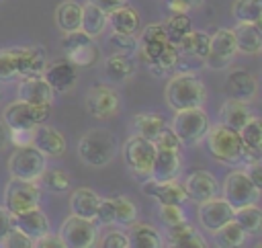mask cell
<instances>
[{
    "mask_svg": "<svg viewBox=\"0 0 262 248\" xmlns=\"http://www.w3.org/2000/svg\"><path fill=\"white\" fill-rule=\"evenodd\" d=\"M207 100V88L196 74H174L166 84V102L170 109L203 107Z\"/></svg>",
    "mask_w": 262,
    "mask_h": 248,
    "instance_id": "obj_1",
    "label": "cell"
},
{
    "mask_svg": "<svg viewBox=\"0 0 262 248\" xmlns=\"http://www.w3.org/2000/svg\"><path fill=\"white\" fill-rule=\"evenodd\" d=\"M203 141H207V150L215 160L229 166H237L244 162V143H242L239 131L223 123H217L209 127Z\"/></svg>",
    "mask_w": 262,
    "mask_h": 248,
    "instance_id": "obj_2",
    "label": "cell"
},
{
    "mask_svg": "<svg viewBox=\"0 0 262 248\" xmlns=\"http://www.w3.org/2000/svg\"><path fill=\"white\" fill-rule=\"evenodd\" d=\"M117 152L115 133L108 129H90L78 141V158L88 166H106Z\"/></svg>",
    "mask_w": 262,
    "mask_h": 248,
    "instance_id": "obj_3",
    "label": "cell"
},
{
    "mask_svg": "<svg viewBox=\"0 0 262 248\" xmlns=\"http://www.w3.org/2000/svg\"><path fill=\"white\" fill-rule=\"evenodd\" d=\"M209 127H211V123H209V117L203 111V107H190V109L174 111V119H172L170 129L176 133L180 143L196 146L205 139Z\"/></svg>",
    "mask_w": 262,
    "mask_h": 248,
    "instance_id": "obj_4",
    "label": "cell"
},
{
    "mask_svg": "<svg viewBox=\"0 0 262 248\" xmlns=\"http://www.w3.org/2000/svg\"><path fill=\"white\" fill-rule=\"evenodd\" d=\"M45 170V156L35 146H14V152L8 158V172L14 178L23 180H41Z\"/></svg>",
    "mask_w": 262,
    "mask_h": 248,
    "instance_id": "obj_5",
    "label": "cell"
},
{
    "mask_svg": "<svg viewBox=\"0 0 262 248\" xmlns=\"http://www.w3.org/2000/svg\"><path fill=\"white\" fill-rule=\"evenodd\" d=\"M156 156V146L151 139H145L143 135L135 133L129 135L123 143V158L127 168L137 176V178H147L149 176V168H151V160Z\"/></svg>",
    "mask_w": 262,
    "mask_h": 248,
    "instance_id": "obj_6",
    "label": "cell"
},
{
    "mask_svg": "<svg viewBox=\"0 0 262 248\" xmlns=\"http://www.w3.org/2000/svg\"><path fill=\"white\" fill-rule=\"evenodd\" d=\"M41 201V189L37 180H23V178H10L4 189V207L10 211V215L27 211L31 207H39Z\"/></svg>",
    "mask_w": 262,
    "mask_h": 248,
    "instance_id": "obj_7",
    "label": "cell"
},
{
    "mask_svg": "<svg viewBox=\"0 0 262 248\" xmlns=\"http://www.w3.org/2000/svg\"><path fill=\"white\" fill-rule=\"evenodd\" d=\"M57 236L61 238L63 248H90L98 240V230L94 225V219H86L72 213L63 219Z\"/></svg>",
    "mask_w": 262,
    "mask_h": 248,
    "instance_id": "obj_8",
    "label": "cell"
},
{
    "mask_svg": "<svg viewBox=\"0 0 262 248\" xmlns=\"http://www.w3.org/2000/svg\"><path fill=\"white\" fill-rule=\"evenodd\" d=\"M219 193H223V199L233 209L235 207L258 203V197H260V189L248 178L246 170H233V172H229L225 176L223 187L219 189Z\"/></svg>",
    "mask_w": 262,
    "mask_h": 248,
    "instance_id": "obj_9",
    "label": "cell"
},
{
    "mask_svg": "<svg viewBox=\"0 0 262 248\" xmlns=\"http://www.w3.org/2000/svg\"><path fill=\"white\" fill-rule=\"evenodd\" d=\"M47 117H49L47 105H31L18 98L12 100L2 113V121L8 125V129H31L39 123H45Z\"/></svg>",
    "mask_w": 262,
    "mask_h": 248,
    "instance_id": "obj_10",
    "label": "cell"
},
{
    "mask_svg": "<svg viewBox=\"0 0 262 248\" xmlns=\"http://www.w3.org/2000/svg\"><path fill=\"white\" fill-rule=\"evenodd\" d=\"M237 53L235 37L231 29H217L209 41V53L205 55V68L225 70Z\"/></svg>",
    "mask_w": 262,
    "mask_h": 248,
    "instance_id": "obj_11",
    "label": "cell"
},
{
    "mask_svg": "<svg viewBox=\"0 0 262 248\" xmlns=\"http://www.w3.org/2000/svg\"><path fill=\"white\" fill-rule=\"evenodd\" d=\"M86 111L94 117V119H111L119 113V107H121V98L117 94L115 88L106 86V84H94L88 88L86 92Z\"/></svg>",
    "mask_w": 262,
    "mask_h": 248,
    "instance_id": "obj_12",
    "label": "cell"
},
{
    "mask_svg": "<svg viewBox=\"0 0 262 248\" xmlns=\"http://www.w3.org/2000/svg\"><path fill=\"white\" fill-rule=\"evenodd\" d=\"M199 223L207 232H215L229 219H233V207L223 199V197H213L203 203H199Z\"/></svg>",
    "mask_w": 262,
    "mask_h": 248,
    "instance_id": "obj_13",
    "label": "cell"
},
{
    "mask_svg": "<svg viewBox=\"0 0 262 248\" xmlns=\"http://www.w3.org/2000/svg\"><path fill=\"white\" fill-rule=\"evenodd\" d=\"M14 61H16V72L18 78L27 76H43L47 68V53L43 47L33 45V47H10Z\"/></svg>",
    "mask_w": 262,
    "mask_h": 248,
    "instance_id": "obj_14",
    "label": "cell"
},
{
    "mask_svg": "<svg viewBox=\"0 0 262 248\" xmlns=\"http://www.w3.org/2000/svg\"><path fill=\"white\" fill-rule=\"evenodd\" d=\"M31 146H35L45 158H59L66 154L68 150V143H66V137L51 125H45V123H39L33 127V139H31Z\"/></svg>",
    "mask_w": 262,
    "mask_h": 248,
    "instance_id": "obj_15",
    "label": "cell"
},
{
    "mask_svg": "<svg viewBox=\"0 0 262 248\" xmlns=\"http://www.w3.org/2000/svg\"><path fill=\"white\" fill-rule=\"evenodd\" d=\"M182 187H184L186 199H190L194 203H203L207 199L219 197V182H217V178L209 170H194V172H190Z\"/></svg>",
    "mask_w": 262,
    "mask_h": 248,
    "instance_id": "obj_16",
    "label": "cell"
},
{
    "mask_svg": "<svg viewBox=\"0 0 262 248\" xmlns=\"http://www.w3.org/2000/svg\"><path fill=\"white\" fill-rule=\"evenodd\" d=\"M53 88L47 84V80L43 76H27V78H18V86H16V98L31 102V105H47L51 107L53 102Z\"/></svg>",
    "mask_w": 262,
    "mask_h": 248,
    "instance_id": "obj_17",
    "label": "cell"
},
{
    "mask_svg": "<svg viewBox=\"0 0 262 248\" xmlns=\"http://www.w3.org/2000/svg\"><path fill=\"white\" fill-rule=\"evenodd\" d=\"M223 90H225L227 98L252 102L256 98V92H258V82L250 72H246L242 68H235V70H231L227 74Z\"/></svg>",
    "mask_w": 262,
    "mask_h": 248,
    "instance_id": "obj_18",
    "label": "cell"
},
{
    "mask_svg": "<svg viewBox=\"0 0 262 248\" xmlns=\"http://www.w3.org/2000/svg\"><path fill=\"white\" fill-rule=\"evenodd\" d=\"M141 189L147 197H154L160 205H182L186 201L184 187L180 182H176V178L158 182L147 176V180L141 184Z\"/></svg>",
    "mask_w": 262,
    "mask_h": 248,
    "instance_id": "obj_19",
    "label": "cell"
},
{
    "mask_svg": "<svg viewBox=\"0 0 262 248\" xmlns=\"http://www.w3.org/2000/svg\"><path fill=\"white\" fill-rule=\"evenodd\" d=\"M43 78L53 88V92H68L74 88L78 74H76V66L66 57V59H57L49 64L43 72Z\"/></svg>",
    "mask_w": 262,
    "mask_h": 248,
    "instance_id": "obj_20",
    "label": "cell"
},
{
    "mask_svg": "<svg viewBox=\"0 0 262 248\" xmlns=\"http://www.w3.org/2000/svg\"><path fill=\"white\" fill-rule=\"evenodd\" d=\"M180 172V150H164L156 148V156L151 160L149 168V178L162 182V180H172Z\"/></svg>",
    "mask_w": 262,
    "mask_h": 248,
    "instance_id": "obj_21",
    "label": "cell"
},
{
    "mask_svg": "<svg viewBox=\"0 0 262 248\" xmlns=\"http://www.w3.org/2000/svg\"><path fill=\"white\" fill-rule=\"evenodd\" d=\"M12 228L20 230L31 240H37V238H41L43 234L49 232V219L39 207H31L27 211H20V213L12 215Z\"/></svg>",
    "mask_w": 262,
    "mask_h": 248,
    "instance_id": "obj_22",
    "label": "cell"
},
{
    "mask_svg": "<svg viewBox=\"0 0 262 248\" xmlns=\"http://www.w3.org/2000/svg\"><path fill=\"white\" fill-rule=\"evenodd\" d=\"M233 31L235 47L239 53L246 55H258L262 51V33L258 23H239Z\"/></svg>",
    "mask_w": 262,
    "mask_h": 248,
    "instance_id": "obj_23",
    "label": "cell"
},
{
    "mask_svg": "<svg viewBox=\"0 0 262 248\" xmlns=\"http://www.w3.org/2000/svg\"><path fill=\"white\" fill-rule=\"evenodd\" d=\"M168 236H170V246H174V248H205L207 246L201 232L186 219L170 225Z\"/></svg>",
    "mask_w": 262,
    "mask_h": 248,
    "instance_id": "obj_24",
    "label": "cell"
},
{
    "mask_svg": "<svg viewBox=\"0 0 262 248\" xmlns=\"http://www.w3.org/2000/svg\"><path fill=\"white\" fill-rule=\"evenodd\" d=\"M106 25H111L113 31H117V33L135 35L141 27V16L131 4H123V6L106 12Z\"/></svg>",
    "mask_w": 262,
    "mask_h": 248,
    "instance_id": "obj_25",
    "label": "cell"
},
{
    "mask_svg": "<svg viewBox=\"0 0 262 248\" xmlns=\"http://www.w3.org/2000/svg\"><path fill=\"white\" fill-rule=\"evenodd\" d=\"M239 137L244 143V162H252V160H260V150H262V123L260 119L254 115L242 129H239Z\"/></svg>",
    "mask_w": 262,
    "mask_h": 248,
    "instance_id": "obj_26",
    "label": "cell"
},
{
    "mask_svg": "<svg viewBox=\"0 0 262 248\" xmlns=\"http://www.w3.org/2000/svg\"><path fill=\"white\" fill-rule=\"evenodd\" d=\"M254 117L252 109L248 102L244 100H235V98H227L223 105H221V113H219V119L223 125L239 131L250 119Z\"/></svg>",
    "mask_w": 262,
    "mask_h": 248,
    "instance_id": "obj_27",
    "label": "cell"
},
{
    "mask_svg": "<svg viewBox=\"0 0 262 248\" xmlns=\"http://www.w3.org/2000/svg\"><path fill=\"white\" fill-rule=\"evenodd\" d=\"M166 41L168 39H166V33H164V25L162 23H151V25H147L143 29L141 39H139V47H141V53H143V57H145L147 64L154 61L160 55V51L166 45Z\"/></svg>",
    "mask_w": 262,
    "mask_h": 248,
    "instance_id": "obj_28",
    "label": "cell"
},
{
    "mask_svg": "<svg viewBox=\"0 0 262 248\" xmlns=\"http://www.w3.org/2000/svg\"><path fill=\"white\" fill-rule=\"evenodd\" d=\"M98 203H100V197L92 189H88V187H78L70 195V209H72V213L80 215V217H86V219H94L96 217Z\"/></svg>",
    "mask_w": 262,
    "mask_h": 248,
    "instance_id": "obj_29",
    "label": "cell"
},
{
    "mask_svg": "<svg viewBox=\"0 0 262 248\" xmlns=\"http://www.w3.org/2000/svg\"><path fill=\"white\" fill-rule=\"evenodd\" d=\"M129 246L133 248H160L162 242V234L149 225V223H141V221H133L129 223V234H127Z\"/></svg>",
    "mask_w": 262,
    "mask_h": 248,
    "instance_id": "obj_30",
    "label": "cell"
},
{
    "mask_svg": "<svg viewBox=\"0 0 262 248\" xmlns=\"http://www.w3.org/2000/svg\"><path fill=\"white\" fill-rule=\"evenodd\" d=\"M55 25L63 31H76L82 25V4H78L76 0H63L57 4L55 8Z\"/></svg>",
    "mask_w": 262,
    "mask_h": 248,
    "instance_id": "obj_31",
    "label": "cell"
},
{
    "mask_svg": "<svg viewBox=\"0 0 262 248\" xmlns=\"http://www.w3.org/2000/svg\"><path fill=\"white\" fill-rule=\"evenodd\" d=\"M233 221L248 236H256L262 230V211H260V207H256V203L244 205V207H235L233 209Z\"/></svg>",
    "mask_w": 262,
    "mask_h": 248,
    "instance_id": "obj_32",
    "label": "cell"
},
{
    "mask_svg": "<svg viewBox=\"0 0 262 248\" xmlns=\"http://www.w3.org/2000/svg\"><path fill=\"white\" fill-rule=\"evenodd\" d=\"M80 29L86 35H90L92 39L98 37V35H102L104 29H106V12L100 10L98 6L86 2L82 6V25H80Z\"/></svg>",
    "mask_w": 262,
    "mask_h": 248,
    "instance_id": "obj_33",
    "label": "cell"
},
{
    "mask_svg": "<svg viewBox=\"0 0 262 248\" xmlns=\"http://www.w3.org/2000/svg\"><path fill=\"white\" fill-rule=\"evenodd\" d=\"M246 236L248 234L233 219H229L227 223H223L221 228H217L213 232V242L219 248H237V246H242L246 242Z\"/></svg>",
    "mask_w": 262,
    "mask_h": 248,
    "instance_id": "obj_34",
    "label": "cell"
},
{
    "mask_svg": "<svg viewBox=\"0 0 262 248\" xmlns=\"http://www.w3.org/2000/svg\"><path fill=\"white\" fill-rule=\"evenodd\" d=\"M209 41H211V35H207L205 31H194L190 29L178 43V53H196L199 57L205 59V55L209 53Z\"/></svg>",
    "mask_w": 262,
    "mask_h": 248,
    "instance_id": "obj_35",
    "label": "cell"
},
{
    "mask_svg": "<svg viewBox=\"0 0 262 248\" xmlns=\"http://www.w3.org/2000/svg\"><path fill=\"white\" fill-rule=\"evenodd\" d=\"M104 72L106 76L113 80V82H125L131 78L133 74V64H131V57L125 55V53H113L106 57L104 61Z\"/></svg>",
    "mask_w": 262,
    "mask_h": 248,
    "instance_id": "obj_36",
    "label": "cell"
},
{
    "mask_svg": "<svg viewBox=\"0 0 262 248\" xmlns=\"http://www.w3.org/2000/svg\"><path fill=\"white\" fill-rule=\"evenodd\" d=\"M133 125L137 129L139 135H143L145 139H154L166 125L164 117L158 113H137L133 117Z\"/></svg>",
    "mask_w": 262,
    "mask_h": 248,
    "instance_id": "obj_37",
    "label": "cell"
},
{
    "mask_svg": "<svg viewBox=\"0 0 262 248\" xmlns=\"http://www.w3.org/2000/svg\"><path fill=\"white\" fill-rule=\"evenodd\" d=\"M164 25V33H166V39L170 43H178L190 29H192V20L186 12H174Z\"/></svg>",
    "mask_w": 262,
    "mask_h": 248,
    "instance_id": "obj_38",
    "label": "cell"
},
{
    "mask_svg": "<svg viewBox=\"0 0 262 248\" xmlns=\"http://www.w3.org/2000/svg\"><path fill=\"white\" fill-rule=\"evenodd\" d=\"M233 18L237 23H258L262 20V0H235L233 6Z\"/></svg>",
    "mask_w": 262,
    "mask_h": 248,
    "instance_id": "obj_39",
    "label": "cell"
},
{
    "mask_svg": "<svg viewBox=\"0 0 262 248\" xmlns=\"http://www.w3.org/2000/svg\"><path fill=\"white\" fill-rule=\"evenodd\" d=\"M66 57H68L74 66L90 68V66H94L96 59H98V49H96V45L90 41V43H84V45H78V47L66 51Z\"/></svg>",
    "mask_w": 262,
    "mask_h": 248,
    "instance_id": "obj_40",
    "label": "cell"
},
{
    "mask_svg": "<svg viewBox=\"0 0 262 248\" xmlns=\"http://www.w3.org/2000/svg\"><path fill=\"white\" fill-rule=\"evenodd\" d=\"M113 205H115V223L119 225H129L137 219V207L131 199H127L125 195H117L113 197Z\"/></svg>",
    "mask_w": 262,
    "mask_h": 248,
    "instance_id": "obj_41",
    "label": "cell"
},
{
    "mask_svg": "<svg viewBox=\"0 0 262 248\" xmlns=\"http://www.w3.org/2000/svg\"><path fill=\"white\" fill-rule=\"evenodd\" d=\"M203 68H205V59L199 57L196 53H178V59L172 72L174 74H196Z\"/></svg>",
    "mask_w": 262,
    "mask_h": 248,
    "instance_id": "obj_42",
    "label": "cell"
},
{
    "mask_svg": "<svg viewBox=\"0 0 262 248\" xmlns=\"http://www.w3.org/2000/svg\"><path fill=\"white\" fill-rule=\"evenodd\" d=\"M108 43H111V47H113L117 53H125V55H131V53L139 47V41L135 39V35L117 33V31H113V33H111Z\"/></svg>",
    "mask_w": 262,
    "mask_h": 248,
    "instance_id": "obj_43",
    "label": "cell"
},
{
    "mask_svg": "<svg viewBox=\"0 0 262 248\" xmlns=\"http://www.w3.org/2000/svg\"><path fill=\"white\" fill-rule=\"evenodd\" d=\"M43 182L53 191V193H63L70 189V178L61 168H53V170H43L41 174Z\"/></svg>",
    "mask_w": 262,
    "mask_h": 248,
    "instance_id": "obj_44",
    "label": "cell"
},
{
    "mask_svg": "<svg viewBox=\"0 0 262 248\" xmlns=\"http://www.w3.org/2000/svg\"><path fill=\"white\" fill-rule=\"evenodd\" d=\"M18 78L16 61L10 49H0V82H12Z\"/></svg>",
    "mask_w": 262,
    "mask_h": 248,
    "instance_id": "obj_45",
    "label": "cell"
},
{
    "mask_svg": "<svg viewBox=\"0 0 262 248\" xmlns=\"http://www.w3.org/2000/svg\"><path fill=\"white\" fill-rule=\"evenodd\" d=\"M2 246L4 248H33V240L27 234H23L20 230L10 228L6 232V236L2 238Z\"/></svg>",
    "mask_w": 262,
    "mask_h": 248,
    "instance_id": "obj_46",
    "label": "cell"
},
{
    "mask_svg": "<svg viewBox=\"0 0 262 248\" xmlns=\"http://www.w3.org/2000/svg\"><path fill=\"white\" fill-rule=\"evenodd\" d=\"M156 148H164V150H180V139L176 137V133L164 125V129L151 139Z\"/></svg>",
    "mask_w": 262,
    "mask_h": 248,
    "instance_id": "obj_47",
    "label": "cell"
},
{
    "mask_svg": "<svg viewBox=\"0 0 262 248\" xmlns=\"http://www.w3.org/2000/svg\"><path fill=\"white\" fill-rule=\"evenodd\" d=\"M100 246L102 248H129V240H127V234L119 230H111L100 238Z\"/></svg>",
    "mask_w": 262,
    "mask_h": 248,
    "instance_id": "obj_48",
    "label": "cell"
},
{
    "mask_svg": "<svg viewBox=\"0 0 262 248\" xmlns=\"http://www.w3.org/2000/svg\"><path fill=\"white\" fill-rule=\"evenodd\" d=\"M94 219H98L102 225H113V223H115V205H113V197H111V199H100Z\"/></svg>",
    "mask_w": 262,
    "mask_h": 248,
    "instance_id": "obj_49",
    "label": "cell"
},
{
    "mask_svg": "<svg viewBox=\"0 0 262 248\" xmlns=\"http://www.w3.org/2000/svg\"><path fill=\"white\" fill-rule=\"evenodd\" d=\"M160 219L170 228L184 219V211L180 209V205H160Z\"/></svg>",
    "mask_w": 262,
    "mask_h": 248,
    "instance_id": "obj_50",
    "label": "cell"
},
{
    "mask_svg": "<svg viewBox=\"0 0 262 248\" xmlns=\"http://www.w3.org/2000/svg\"><path fill=\"white\" fill-rule=\"evenodd\" d=\"M168 10L174 14V12H188V10H194L203 4V0H164Z\"/></svg>",
    "mask_w": 262,
    "mask_h": 248,
    "instance_id": "obj_51",
    "label": "cell"
},
{
    "mask_svg": "<svg viewBox=\"0 0 262 248\" xmlns=\"http://www.w3.org/2000/svg\"><path fill=\"white\" fill-rule=\"evenodd\" d=\"M33 139V127L31 129H10L8 141L12 146H29Z\"/></svg>",
    "mask_w": 262,
    "mask_h": 248,
    "instance_id": "obj_52",
    "label": "cell"
},
{
    "mask_svg": "<svg viewBox=\"0 0 262 248\" xmlns=\"http://www.w3.org/2000/svg\"><path fill=\"white\" fill-rule=\"evenodd\" d=\"M33 246H37V248H63V242H61L59 236L47 232V234H43L41 238L33 240Z\"/></svg>",
    "mask_w": 262,
    "mask_h": 248,
    "instance_id": "obj_53",
    "label": "cell"
},
{
    "mask_svg": "<svg viewBox=\"0 0 262 248\" xmlns=\"http://www.w3.org/2000/svg\"><path fill=\"white\" fill-rule=\"evenodd\" d=\"M246 174H248V178H250L258 189H262V164H260V160L248 162V164H246Z\"/></svg>",
    "mask_w": 262,
    "mask_h": 248,
    "instance_id": "obj_54",
    "label": "cell"
},
{
    "mask_svg": "<svg viewBox=\"0 0 262 248\" xmlns=\"http://www.w3.org/2000/svg\"><path fill=\"white\" fill-rule=\"evenodd\" d=\"M10 228H12V215L4 205H0V240L6 236Z\"/></svg>",
    "mask_w": 262,
    "mask_h": 248,
    "instance_id": "obj_55",
    "label": "cell"
},
{
    "mask_svg": "<svg viewBox=\"0 0 262 248\" xmlns=\"http://www.w3.org/2000/svg\"><path fill=\"white\" fill-rule=\"evenodd\" d=\"M88 2L94 4V6H98V8L104 10V12H111V10H115V8L123 6V4H127V0H88Z\"/></svg>",
    "mask_w": 262,
    "mask_h": 248,
    "instance_id": "obj_56",
    "label": "cell"
},
{
    "mask_svg": "<svg viewBox=\"0 0 262 248\" xmlns=\"http://www.w3.org/2000/svg\"><path fill=\"white\" fill-rule=\"evenodd\" d=\"M8 133H10L8 125H6L4 121H0V150H4L6 143H10V141H8Z\"/></svg>",
    "mask_w": 262,
    "mask_h": 248,
    "instance_id": "obj_57",
    "label": "cell"
},
{
    "mask_svg": "<svg viewBox=\"0 0 262 248\" xmlns=\"http://www.w3.org/2000/svg\"><path fill=\"white\" fill-rule=\"evenodd\" d=\"M0 246H2V240H0Z\"/></svg>",
    "mask_w": 262,
    "mask_h": 248,
    "instance_id": "obj_58",
    "label": "cell"
},
{
    "mask_svg": "<svg viewBox=\"0 0 262 248\" xmlns=\"http://www.w3.org/2000/svg\"><path fill=\"white\" fill-rule=\"evenodd\" d=\"M0 2H2V0H0Z\"/></svg>",
    "mask_w": 262,
    "mask_h": 248,
    "instance_id": "obj_59",
    "label": "cell"
}]
</instances>
